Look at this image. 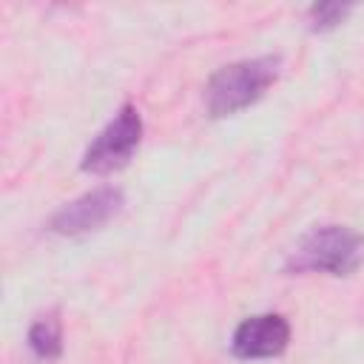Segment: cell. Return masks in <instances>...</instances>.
<instances>
[{"instance_id":"obj_1","label":"cell","mask_w":364,"mask_h":364,"mask_svg":"<svg viewBox=\"0 0 364 364\" xmlns=\"http://www.w3.org/2000/svg\"><path fill=\"white\" fill-rule=\"evenodd\" d=\"M276 77H279V57H256L219 68L205 88L210 117H228L253 105L259 97H264V91L276 82Z\"/></svg>"},{"instance_id":"obj_2","label":"cell","mask_w":364,"mask_h":364,"mask_svg":"<svg viewBox=\"0 0 364 364\" xmlns=\"http://www.w3.org/2000/svg\"><path fill=\"white\" fill-rule=\"evenodd\" d=\"M364 262V236L341 225H324L310 230L293 250L287 270H324L330 276H350Z\"/></svg>"},{"instance_id":"obj_5","label":"cell","mask_w":364,"mask_h":364,"mask_svg":"<svg viewBox=\"0 0 364 364\" xmlns=\"http://www.w3.org/2000/svg\"><path fill=\"white\" fill-rule=\"evenodd\" d=\"M290 341V324L279 313L245 318L233 333V353L239 358H273L282 355Z\"/></svg>"},{"instance_id":"obj_4","label":"cell","mask_w":364,"mask_h":364,"mask_svg":"<svg viewBox=\"0 0 364 364\" xmlns=\"http://www.w3.org/2000/svg\"><path fill=\"white\" fill-rule=\"evenodd\" d=\"M119 208H122V191H117V188H97V191L68 202L65 208H60L51 216L48 228L54 233H63V236L88 233V230H97L100 225H105Z\"/></svg>"},{"instance_id":"obj_3","label":"cell","mask_w":364,"mask_h":364,"mask_svg":"<svg viewBox=\"0 0 364 364\" xmlns=\"http://www.w3.org/2000/svg\"><path fill=\"white\" fill-rule=\"evenodd\" d=\"M142 139V119L134 105H122L119 114L94 136L88 151L82 154V171L88 173H111L128 165Z\"/></svg>"},{"instance_id":"obj_7","label":"cell","mask_w":364,"mask_h":364,"mask_svg":"<svg viewBox=\"0 0 364 364\" xmlns=\"http://www.w3.org/2000/svg\"><path fill=\"white\" fill-rule=\"evenodd\" d=\"M347 11H350V6H341V3H318L310 9L313 28H333L336 23H341V17Z\"/></svg>"},{"instance_id":"obj_6","label":"cell","mask_w":364,"mask_h":364,"mask_svg":"<svg viewBox=\"0 0 364 364\" xmlns=\"http://www.w3.org/2000/svg\"><path fill=\"white\" fill-rule=\"evenodd\" d=\"M28 347L37 358L43 361H54L60 358L63 353V327H60V318L57 313H48V316H40L31 330H28Z\"/></svg>"}]
</instances>
